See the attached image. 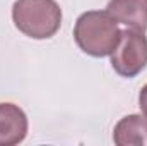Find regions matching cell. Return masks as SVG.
Here are the masks:
<instances>
[{
	"mask_svg": "<svg viewBox=\"0 0 147 146\" xmlns=\"http://www.w3.org/2000/svg\"><path fill=\"white\" fill-rule=\"evenodd\" d=\"M111 65L121 77H135L147 65V36L144 31L125 29L111 52Z\"/></svg>",
	"mask_w": 147,
	"mask_h": 146,
	"instance_id": "obj_3",
	"label": "cell"
},
{
	"mask_svg": "<svg viewBox=\"0 0 147 146\" xmlns=\"http://www.w3.org/2000/svg\"><path fill=\"white\" fill-rule=\"evenodd\" d=\"M118 21L108 10H87L79 16L74 38L79 48L96 59L108 57L120 40Z\"/></svg>",
	"mask_w": 147,
	"mask_h": 146,
	"instance_id": "obj_1",
	"label": "cell"
},
{
	"mask_svg": "<svg viewBox=\"0 0 147 146\" xmlns=\"http://www.w3.org/2000/svg\"><path fill=\"white\" fill-rule=\"evenodd\" d=\"M139 107L142 110V113L147 117V84L140 89V93H139Z\"/></svg>",
	"mask_w": 147,
	"mask_h": 146,
	"instance_id": "obj_7",
	"label": "cell"
},
{
	"mask_svg": "<svg viewBox=\"0 0 147 146\" xmlns=\"http://www.w3.org/2000/svg\"><path fill=\"white\" fill-rule=\"evenodd\" d=\"M106 10L130 29L147 31V0H110Z\"/></svg>",
	"mask_w": 147,
	"mask_h": 146,
	"instance_id": "obj_5",
	"label": "cell"
},
{
	"mask_svg": "<svg viewBox=\"0 0 147 146\" xmlns=\"http://www.w3.org/2000/svg\"><path fill=\"white\" fill-rule=\"evenodd\" d=\"M113 141L118 146H147V117L132 113L120 119L113 131Z\"/></svg>",
	"mask_w": 147,
	"mask_h": 146,
	"instance_id": "obj_6",
	"label": "cell"
},
{
	"mask_svg": "<svg viewBox=\"0 0 147 146\" xmlns=\"http://www.w3.org/2000/svg\"><path fill=\"white\" fill-rule=\"evenodd\" d=\"M28 136V115L16 103H0V146H16Z\"/></svg>",
	"mask_w": 147,
	"mask_h": 146,
	"instance_id": "obj_4",
	"label": "cell"
},
{
	"mask_svg": "<svg viewBox=\"0 0 147 146\" xmlns=\"http://www.w3.org/2000/svg\"><path fill=\"white\" fill-rule=\"evenodd\" d=\"M12 21L22 35L33 40H48L62 26V9L55 0H16Z\"/></svg>",
	"mask_w": 147,
	"mask_h": 146,
	"instance_id": "obj_2",
	"label": "cell"
}]
</instances>
